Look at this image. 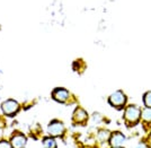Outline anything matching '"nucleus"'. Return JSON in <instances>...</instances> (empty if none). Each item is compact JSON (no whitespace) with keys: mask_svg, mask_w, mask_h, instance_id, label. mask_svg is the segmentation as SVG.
Listing matches in <instances>:
<instances>
[{"mask_svg":"<svg viewBox=\"0 0 151 148\" xmlns=\"http://www.w3.org/2000/svg\"><path fill=\"white\" fill-rule=\"evenodd\" d=\"M108 102L115 109H122L126 104L125 94L122 90H116V92H114L113 94L108 97Z\"/></svg>","mask_w":151,"mask_h":148,"instance_id":"obj_2","label":"nucleus"},{"mask_svg":"<svg viewBox=\"0 0 151 148\" xmlns=\"http://www.w3.org/2000/svg\"><path fill=\"white\" fill-rule=\"evenodd\" d=\"M141 118V110L137 105H129L124 111V120L127 126H134Z\"/></svg>","mask_w":151,"mask_h":148,"instance_id":"obj_1","label":"nucleus"},{"mask_svg":"<svg viewBox=\"0 0 151 148\" xmlns=\"http://www.w3.org/2000/svg\"><path fill=\"white\" fill-rule=\"evenodd\" d=\"M19 110V104L15 100H7L4 103L1 104V111L4 114L8 116H15Z\"/></svg>","mask_w":151,"mask_h":148,"instance_id":"obj_3","label":"nucleus"},{"mask_svg":"<svg viewBox=\"0 0 151 148\" xmlns=\"http://www.w3.org/2000/svg\"><path fill=\"white\" fill-rule=\"evenodd\" d=\"M109 136H111V132H109L108 130L103 129V130H99V131H98L97 138H98V140L101 142H108V139H109Z\"/></svg>","mask_w":151,"mask_h":148,"instance_id":"obj_10","label":"nucleus"},{"mask_svg":"<svg viewBox=\"0 0 151 148\" xmlns=\"http://www.w3.org/2000/svg\"><path fill=\"white\" fill-rule=\"evenodd\" d=\"M137 148H147V147H145V145H143V144H140V145L137 146Z\"/></svg>","mask_w":151,"mask_h":148,"instance_id":"obj_14","label":"nucleus"},{"mask_svg":"<svg viewBox=\"0 0 151 148\" xmlns=\"http://www.w3.org/2000/svg\"><path fill=\"white\" fill-rule=\"evenodd\" d=\"M64 126L61 121L52 120L47 126V134L51 137H61L64 134Z\"/></svg>","mask_w":151,"mask_h":148,"instance_id":"obj_4","label":"nucleus"},{"mask_svg":"<svg viewBox=\"0 0 151 148\" xmlns=\"http://www.w3.org/2000/svg\"><path fill=\"white\" fill-rule=\"evenodd\" d=\"M42 144H43L44 148H58L57 142H55V139L53 137H45Z\"/></svg>","mask_w":151,"mask_h":148,"instance_id":"obj_9","label":"nucleus"},{"mask_svg":"<svg viewBox=\"0 0 151 148\" xmlns=\"http://www.w3.org/2000/svg\"><path fill=\"white\" fill-rule=\"evenodd\" d=\"M70 96V93L68 90L65 88H62V87H59V88H55L52 93V97L54 101L57 102H60V103H65L68 101V98Z\"/></svg>","mask_w":151,"mask_h":148,"instance_id":"obj_6","label":"nucleus"},{"mask_svg":"<svg viewBox=\"0 0 151 148\" xmlns=\"http://www.w3.org/2000/svg\"><path fill=\"white\" fill-rule=\"evenodd\" d=\"M143 103L145 108H151V92H147L143 95Z\"/></svg>","mask_w":151,"mask_h":148,"instance_id":"obj_12","label":"nucleus"},{"mask_svg":"<svg viewBox=\"0 0 151 148\" xmlns=\"http://www.w3.org/2000/svg\"><path fill=\"white\" fill-rule=\"evenodd\" d=\"M125 140H126L125 136L123 135L122 132H120V131H114L109 136L108 142H109L111 147H121L125 142Z\"/></svg>","mask_w":151,"mask_h":148,"instance_id":"obj_5","label":"nucleus"},{"mask_svg":"<svg viewBox=\"0 0 151 148\" xmlns=\"http://www.w3.org/2000/svg\"><path fill=\"white\" fill-rule=\"evenodd\" d=\"M72 120L76 123H85L88 120V114L85 110L78 108L77 110H75L73 116H72Z\"/></svg>","mask_w":151,"mask_h":148,"instance_id":"obj_8","label":"nucleus"},{"mask_svg":"<svg viewBox=\"0 0 151 148\" xmlns=\"http://www.w3.org/2000/svg\"><path fill=\"white\" fill-rule=\"evenodd\" d=\"M141 118L145 123H151V108H145L141 111Z\"/></svg>","mask_w":151,"mask_h":148,"instance_id":"obj_11","label":"nucleus"},{"mask_svg":"<svg viewBox=\"0 0 151 148\" xmlns=\"http://www.w3.org/2000/svg\"><path fill=\"white\" fill-rule=\"evenodd\" d=\"M10 144H12L13 148H25L26 144H27V138L25 137V135H23L20 132H16L12 137Z\"/></svg>","mask_w":151,"mask_h":148,"instance_id":"obj_7","label":"nucleus"},{"mask_svg":"<svg viewBox=\"0 0 151 148\" xmlns=\"http://www.w3.org/2000/svg\"><path fill=\"white\" fill-rule=\"evenodd\" d=\"M112 148H124V147H122V146H121V147H112Z\"/></svg>","mask_w":151,"mask_h":148,"instance_id":"obj_15","label":"nucleus"},{"mask_svg":"<svg viewBox=\"0 0 151 148\" xmlns=\"http://www.w3.org/2000/svg\"><path fill=\"white\" fill-rule=\"evenodd\" d=\"M0 148H13L10 142L7 140H0Z\"/></svg>","mask_w":151,"mask_h":148,"instance_id":"obj_13","label":"nucleus"}]
</instances>
